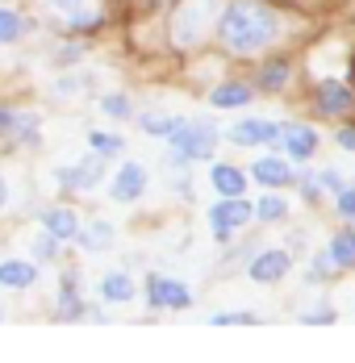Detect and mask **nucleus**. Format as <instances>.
<instances>
[{
  "label": "nucleus",
  "mask_w": 355,
  "mask_h": 363,
  "mask_svg": "<svg viewBox=\"0 0 355 363\" xmlns=\"http://www.w3.org/2000/svg\"><path fill=\"white\" fill-rule=\"evenodd\" d=\"M217 38L230 55H259L280 38V17L259 0H230L217 17Z\"/></svg>",
  "instance_id": "obj_1"
},
{
  "label": "nucleus",
  "mask_w": 355,
  "mask_h": 363,
  "mask_svg": "<svg viewBox=\"0 0 355 363\" xmlns=\"http://www.w3.org/2000/svg\"><path fill=\"white\" fill-rule=\"evenodd\" d=\"M213 9H217V0H180L176 21H172V42L184 46V50H188V46H197V42L217 26Z\"/></svg>",
  "instance_id": "obj_2"
},
{
  "label": "nucleus",
  "mask_w": 355,
  "mask_h": 363,
  "mask_svg": "<svg viewBox=\"0 0 355 363\" xmlns=\"http://www.w3.org/2000/svg\"><path fill=\"white\" fill-rule=\"evenodd\" d=\"M168 146H172L176 159H209L213 146H217V130L209 121H184L180 117L176 130L168 134Z\"/></svg>",
  "instance_id": "obj_3"
},
{
  "label": "nucleus",
  "mask_w": 355,
  "mask_h": 363,
  "mask_svg": "<svg viewBox=\"0 0 355 363\" xmlns=\"http://www.w3.org/2000/svg\"><path fill=\"white\" fill-rule=\"evenodd\" d=\"M255 218V209H251L243 196H226V201H217L209 209V230L217 242H230V234L239 230V225H247Z\"/></svg>",
  "instance_id": "obj_4"
},
{
  "label": "nucleus",
  "mask_w": 355,
  "mask_h": 363,
  "mask_svg": "<svg viewBox=\"0 0 355 363\" xmlns=\"http://www.w3.org/2000/svg\"><path fill=\"white\" fill-rule=\"evenodd\" d=\"M146 305H151V309H188V305H192V292H188L184 280L151 276V280H146Z\"/></svg>",
  "instance_id": "obj_5"
},
{
  "label": "nucleus",
  "mask_w": 355,
  "mask_h": 363,
  "mask_svg": "<svg viewBox=\"0 0 355 363\" xmlns=\"http://www.w3.org/2000/svg\"><path fill=\"white\" fill-rule=\"evenodd\" d=\"M314 105L326 117H347L355 109V88L347 79H322L318 88H314Z\"/></svg>",
  "instance_id": "obj_6"
},
{
  "label": "nucleus",
  "mask_w": 355,
  "mask_h": 363,
  "mask_svg": "<svg viewBox=\"0 0 355 363\" xmlns=\"http://www.w3.org/2000/svg\"><path fill=\"white\" fill-rule=\"evenodd\" d=\"M288 267H293V259H288V251H259L255 259L247 263V276L255 280V284H280L284 276H288Z\"/></svg>",
  "instance_id": "obj_7"
},
{
  "label": "nucleus",
  "mask_w": 355,
  "mask_h": 363,
  "mask_svg": "<svg viewBox=\"0 0 355 363\" xmlns=\"http://www.w3.org/2000/svg\"><path fill=\"white\" fill-rule=\"evenodd\" d=\"M142 192H146V167L142 163H121V172L109 184V196L117 205H130V201H138Z\"/></svg>",
  "instance_id": "obj_8"
},
{
  "label": "nucleus",
  "mask_w": 355,
  "mask_h": 363,
  "mask_svg": "<svg viewBox=\"0 0 355 363\" xmlns=\"http://www.w3.org/2000/svg\"><path fill=\"white\" fill-rule=\"evenodd\" d=\"M97 180H101V155L97 159H80L71 167H59V188H67V192H92Z\"/></svg>",
  "instance_id": "obj_9"
},
{
  "label": "nucleus",
  "mask_w": 355,
  "mask_h": 363,
  "mask_svg": "<svg viewBox=\"0 0 355 363\" xmlns=\"http://www.w3.org/2000/svg\"><path fill=\"white\" fill-rule=\"evenodd\" d=\"M280 143H284V155H288V159H314V150H318V130L288 121V125H280Z\"/></svg>",
  "instance_id": "obj_10"
},
{
  "label": "nucleus",
  "mask_w": 355,
  "mask_h": 363,
  "mask_svg": "<svg viewBox=\"0 0 355 363\" xmlns=\"http://www.w3.org/2000/svg\"><path fill=\"white\" fill-rule=\"evenodd\" d=\"M280 138V125H272V121H239L234 130H230V143L234 146H263V143H276Z\"/></svg>",
  "instance_id": "obj_11"
},
{
  "label": "nucleus",
  "mask_w": 355,
  "mask_h": 363,
  "mask_svg": "<svg viewBox=\"0 0 355 363\" xmlns=\"http://www.w3.org/2000/svg\"><path fill=\"white\" fill-rule=\"evenodd\" d=\"M251 180L263 184V188H280V184H293V167H288V159L268 155V159H255L251 163Z\"/></svg>",
  "instance_id": "obj_12"
},
{
  "label": "nucleus",
  "mask_w": 355,
  "mask_h": 363,
  "mask_svg": "<svg viewBox=\"0 0 355 363\" xmlns=\"http://www.w3.org/2000/svg\"><path fill=\"white\" fill-rule=\"evenodd\" d=\"M251 96H255V88L243 84V79H226V84H217L209 92V105L213 109H239V105H251Z\"/></svg>",
  "instance_id": "obj_13"
},
{
  "label": "nucleus",
  "mask_w": 355,
  "mask_h": 363,
  "mask_svg": "<svg viewBox=\"0 0 355 363\" xmlns=\"http://www.w3.org/2000/svg\"><path fill=\"white\" fill-rule=\"evenodd\" d=\"M209 184L217 188V196H243L247 184H251V176L247 172H239V167H230V163H213Z\"/></svg>",
  "instance_id": "obj_14"
},
{
  "label": "nucleus",
  "mask_w": 355,
  "mask_h": 363,
  "mask_svg": "<svg viewBox=\"0 0 355 363\" xmlns=\"http://www.w3.org/2000/svg\"><path fill=\"white\" fill-rule=\"evenodd\" d=\"M42 230H50L55 238H80V221L67 205H50L42 209Z\"/></svg>",
  "instance_id": "obj_15"
},
{
  "label": "nucleus",
  "mask_w": 355,
  "mask_h": 363,
  "mask_svg": "<svg viewBox=\"0 0 355 363\" xmlns=\"http://www.w3.org/2000/svg\"><path fill=\"white\" fill-rule=\"evenodd\" d=\"M38 267L26 259H4L0 263V289H34Z\"/></svg>",
  "instance_id": "obj_16"
},
{
  "label": "nucleus",
  "mask_w": 355,
  "mask_h": 363,
  "mask_svg": "<svg viewBox=\"0 0 355 363\" xmlns=\"http://www.w3.org/2000/svg\"><path fill=\"white\" fill-rule=\"evenodd\" d=\"M80 242H84V251H109L113 247V225L109 221H88L80 230Z\"/></svg>",
  "instance_id": "obj_17"
},
{
  "label": "nucleus",
  "mask_w": 355,
  "mask_h": 363,
  "mask_svg": "<svg viewBox=\"0 0 355 363\" xmlns=\"http://www.w3.org/2000/svg\"><path fill=\"white\" fill-rule=\"evenodd\" d=\"M101 296H105V301H117V305H126V301L134 296V280H130L126 272H109L105 280H101Z\"/></svg>",
  "instance_id": "obj_18"
},
{
  "label": "nucleus",
  "mask_w": 355,
  "mask_h": 363,
  "mask_svg": "<svg viewBox=\"0 0 355 363\" xmlns=\"http://www.w3.org/2000/svg\"><path fill=\"white\" fill-rule=\"evenodd\" d=\"M80 313H88L84 309V301H80V292H75V276H63V284H59V318H80Z\"/></svg>",
  "instance_id": "obj_19"
},
{
  "label": "nucleus",
  "mask_w": 355,
  "mask_h": 363,
  "mask_svg": "<svg viewBox=\"0 0 355 363\" xmlns=\"http://www.w3.org/2000/svg\"><path fill=\"white\" fill-rule=\"evenodd\" d=\"M259 88H263V92H284V88H288V63H284V59H272V63L259 72Z\"/></svg>",
  "instance_id": "obj_20"
},
{
  "label": "nucleus",
  "mask_w": 355,
  "mask_h": 363,
  "mask_svg": "<svg viewBox=\"0 0 355 363\" xmlns=\"http://www.w3.org/2000/svg\"><path fill=\"white\" fill-rule=\"evenodd\" d=\"M330 259H334V267H355V230L334 234V242H330Z\"/></svg>",
  "instance_id": "obj_21"
},
{
  "label": "nucleus",
  "mask_w": 355,
  "mask_h": 363,
  "mask_svg": "<svg viewBox=\"0 0 355 363\" xmlns=\"http://www.w3.org/2000/svg\"><path fill=\"white\" fill-rule=\"evenodd\" d=\"M88 143H92V150H97L101 159H113V155H121V150H126V143H121L117 134H105V130H92V134H88Z\"/></svg>",
  "instance_id": "obj_22"
},
{
  "label": "nucleus",
  "mask_w": 355,
  "mask_h": 363,
  "mask_svg": "<svg viewBox=\"0 0 355 363\" xmlns=\"http://www.w3.org/2000/svg\"><path fill=\"white\" fill-rule=\"evenodd\" d=\"M26 34V21L17 17V9H0V42H17Z\"/></svg>",
  "instance_id": "obj_23"
},
{
  "label": "nucleus",
  "mask_w": 355,
  "mask_h": 363,
  "mask_svg": "<svg viewBox=\"0 0 355 363\" xmlns=\"http://www.w3.org/2000/svg\"><path fill=\"white\" fill-rule=\"evenodd\" d=\"M284 213H288V205H284L276 192H272V196H263V201L255 205V218H259V221H284Z\"/></svg>",
  "instance_id": "obj_24"
},
{
  "label": "nucleus",
  "mask_w": 355,
  "mask_h": 363,
  "mask_svg": "<svg viewBox=\"0 0 355 363\" xmlns=\"http://www.w3.org/2000/svg\"><path fill=\"white\" fill-rule=\"evenodd\" d=\"M101 113L113 117V121H126V117H130V96H121V92L105 96V101H101Z\"/></svg>",
  "instance_id": "obj_25"
},
{
  "label": "nucleus",
  "mask_w": 355,
  "mask_h": 363,
  "mask_svg": "<svg viewBox=\"0 0 355 363\" xmlns=\"http://www.w3.org/2000/svg\"><path fill=\"white\" fill-rule=\"evenodd\" d=\"M176 121L180 117H155V113H151V117H142L138 125H142V134H163V138H168V134L176 130Z\"/></svg>",
  "instance_id": "obj_26"
},
{
  "label": "nucleus",
  "mask_w": 355,
  "mask_h": 363,
  "mask_svg": "<svg viewBox=\"0 0 355 363\" xmlns=\"http://www.w3.org/2000/svg\"><path fill=\"white\" fill-rule=\"evenodd\" d=\"M59 242H63V238H55L50 230H42L34 238V255L38 259H59Z\"/></svg>",
  "instance_id": "obj_27"
},
{
  "label": "nucleus",
  "mask_w": 355,
  "mask_h": 363,
  "mask_svg": "<svg viewBox=\"0 0 355 363\" xmlns=\"http://www.w3.org/2000/svg\"><path fill=\"white\" fill-rule=\"evenodd\" d=\"M339 218L355 225V188H343L339 192Z\"/></svg>",
  "instance_id": "obj_28"
},
{
  "label": "nucleus",
  "mask_w": 355,
  "mask_h": 363,
  "mask_svg": "<svg viewBox=\"0 0 355 363\" xmlns=\"http://www.w3.org/2000/svg\"><path fill=\"white\" fill-rule=\"evenodd\" d=\"M314 180H318V188H326V192H343V188H347V184H343V176H339L334 167H326V172H322V176H314Z\"/></svg>",
  "instance_id": "obj_29"
},
{
  "label": "nucleus",
  "mask_w": 355,
  "mask_h": 363,
  "mask_svg": "<svg viewBox=\"0 0 355 363\" xmlns=\"http://www.w3.org/2000/svg\"><path fill=\"white\" fill-rule=\"evenodd\" d=\"M97 26V17L92 13H84V9H71V30H92Z\"/></svg>",
  "instance_id": "obj_30"
},
{
  "label": "nucleus",
  "mask_w": 355,
  "mask_h": 363,
  "mask_svg": "<svg viewBox=\"0 0 355 363\" xmlns=\"http://www.w3.org/2000/svg\"><path fill=\"white\" fill-rule=\"evenodd\" d=\"M339 146H343V150H355V125H343V130H339Z\"/></svg>",
  "instance_id": "obj_31"
},
{
  "label": "nucleus",
  "mask_w": 355,
  "mask_h": 363,
  "mask_svg": "<svg viewBox=\"0 0 355 363\" xmlns=\"http://www.w3.org/2000/svg\"><path fill=\"white\" fill-rule=\"evenodd\" d=\"M305 322H310V326H314V322H334V313H330V309H322V313H305Z\"/></svg>",
  "instance_id": "obj_32"
},
{
  "label": "nucleus",
  "mask_w": 355,
  "mask_h": 363,
  "mask_svg": "<svg viewBox=\"0 0 355 363\" xmlns=\"http://www.w3.org/2000/svg\"><path fill=\"white\" fill-rule=\"evenodd\" d=\"M9 205V184H4V176H0V209Z\"/></svg>",
  "instance_id": "obj_33"
},
{
  "label": "nucleus",
  "mask_w": 355,
  "mask_h": 363,
  "mask_svg": "<svg viewBox=\"0 0 355 363\" xmlns=\"http://www.w3.org/2000/svg\"><path fill=\"white\" fill-rule=\"evenodd\" d=\"M50 4H55V9H67V13H71V9H75L80 0H50Z\"/></svg>",
  "instance_id": "obj_34"
},
{
  "label": "nucleus",
  "mask_w": 355,
  "mask_h": 363,
  "mask_svg": "<svg viewBox=\"0 0 355 363\" xmlns=\"http://www.w3.org/2000/svg\"><path fill=\"white\" fill-rule=\"evenodd\" d=\"M0 322H4V309H0Z\"/></svg>",
  "instance_id": "obj_35"
}]
</instances>
